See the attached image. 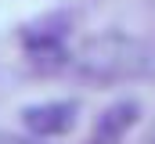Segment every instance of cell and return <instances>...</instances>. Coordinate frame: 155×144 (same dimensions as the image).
<instances>
[{"instance_id": "obj_1", "label": "cell", "mask_w": 155, "mask_h": 144, "mask_svg": "<svg viewBox=\"0 0 155 144\" xmlns=\"http://www.w3.org/2000/svg\"><path fill=\"white\" fill-rule=\"evenodd\" d=\"M152 69V51L126 33L90 36L76 51V72L94 83H123Z\"/></svg>"}, {"instance_id": "obj_2", "label": "cell", "mask_w": 155, "mask_h": 144, "mask_svg": "<svg viewBox=\"0 0 155 144\" xmlns=\"http://www.w3.org/2000/svg\"><path fill=\"white\" fill-rule=\"evenodd\" d=\"M76 112L79 108L72 105V101H47V105L25 108L22 119H25V130H29L33 137H61V133L72 130Z\"/></svg>"}, {"instance_id": "obj_3", "label": "cell", "mask_w": 155, "mask_h": 144, "mask_svg": "<svg viewBox=\"0 0 155 144\" xmlns=\"http://www.w3.org/2000/svg\"><path fill=\"white\" fill-rule=\"evenodd\" d=\"M137 112L141 108L134 101H119V105L105 108L101 119H97V126H94V144H119L130 133V126L137 123Z\"/></svg>"}, {"instance_id": "obj_4", "label": "cell", "mask_w": 155, "mask_h": 144, "mask_svg": "<svg viewBox=\"0 0 155 144\" xmlns=\"http://www.w3.org/2000/svg\"><path fill=\"white\" fill-rule=\"evenodd\" d=\"M0 144H36V141H22V137H0Z\"/></svg>"}]
</instances>
